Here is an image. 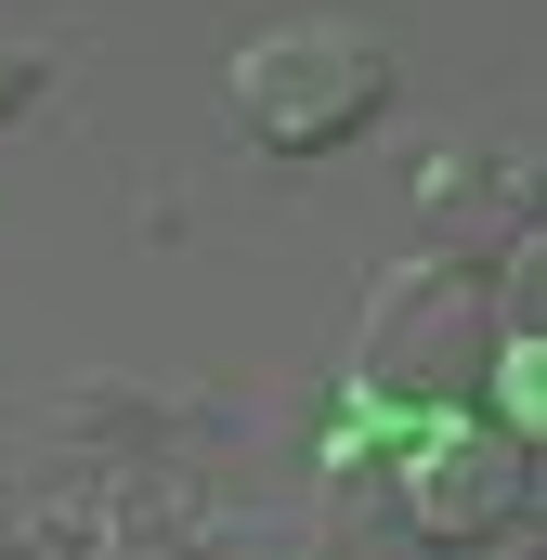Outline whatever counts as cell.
<instances>
[{
  "label": "cell",
  "mask_w": 547,
  "mask_h": 560,
  "mask_svg": "<svg viewBox=\"0 0 547 560\" xmlns=\"http://www.w3.org/2000/svg\"><path fill=\"white\" fill-rule=\"evenodd\" d=\"M469 418L509 430V443H547V339H496L482 352V392H469Z\"/></svg>",
  "instance_id": "cell-4"
},
{
  "label": "cell",
  "mask_w": 547,
  "mask_h": 560,
  "mask_svg": "<svg viewBox=\"0 0 547 560\" xmlns=\"http://www.w3.org/2000/svg\"><path fill=\"white\" fill-rule=\"evenodd\" d=\"M392 522L430 560H535V443L443 405L405 443V469H392Z\"/></svg>",
  "instance_id": "cell-2"
},
{
  "label": "cell",
  "mask_w": 547,
  "mask_h": 560,
  "mask_svg": "<svg viewBox=\"0 0 547 560\" xmlns=\"http://www.w3.org/2000/svg\"><path fill=\"white\" fill-rule=\"evenodd\" d=\"M392 92H405V66L352 13H287L261 39H235V66H222V118L261 156H339L365 118H392Z\"/></svg>",
  "instance_id": "cell-1"
},
{
  "label": "cell",
  "mask_w": 547,
  "mask_h": 560,
  "mask_svg": "<svg viewBox=\"0 0 547 560\" xmlns=\"http://www.w3.org/2000/svg\"><path fill=\"white\" fill-rule=\"evenodd\" d=\"M482 352H496V313H482V275L456 248H417L365 287V405L443 418L482 392Z\"/></svg>",
  "instance_id": "cell-3"
},
{
  "label": "cell",
  "mask_w": 547,
  "mask_h": 560,
  "mask_svg": "<svg viewBox=\"0 0 547 560\" xmlns=\"http://www.w3.org/2000/svg\"><path fill=\"white\" fill-rule=\"evenodd\" d=\"M26 92H39V66H26V39H0V118H26Z\"/></svg>",
  "instance_id": "cell-6"
},
{
  "label": "cell",
  "mask_w": 547,
  "mask_h": 560,
  "mask_svg": "<svg viewBox=\"0 0 547 560\" xmlns=\"http://www.w3.org/2000/svg\"><path fill=\"white\" fill-rule=\"evenodd\" d=\"M482 313H496V339H547V235H509V261L482 287Z\"/></svg>",
  "instance_id": "cell-5"
}]
</instances>
